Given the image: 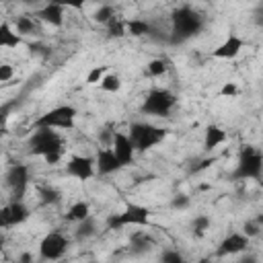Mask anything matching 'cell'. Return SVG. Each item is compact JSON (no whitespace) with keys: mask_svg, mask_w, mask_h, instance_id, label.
Instances as JSON below:
<instances>
[{"mask_svg":"<svg viewBox=\"0 0 263 263\" xmlns=\"http://www.w3.org/2000/svg\"><path fill=\"white\" fill-rule=\"evenodd\" d=\"M109 37H123V35H127V27H125V21H119V18H113L109 25Z\"/></svg>","mask_w":263,"mask_h":263,"instance_id":"28","label":"cell"},{"mask_svg":"<svg viewBox=\"0 0 263 263\" xmlns=\"http://www.w3.org/2000/svg\"><path fill=\"white\" fill-rule=\"evenodd\" d=\"M14 31H16L21 37H25V35H35V33H37V23H35V18H31V16H16V21H14Z\"/></svg>","mask_w":263,"mask_h":263,"instance_id":"22","label":"cell"},{"mask_svg":"<svg viewBox=\"0 0 263 263\" xmlns=\"http://www.w3.org/2000/svg\"><path fill=\"white\" fill-rule=\"evenodd\" d=\"M68 249V238L62 232H47L39 242V255L45 261H58Z\"/></svg>","mask_w":263,"mask_h":263,"instance_id":"8","label":"cell"},{"mask_svg":"<svg viewBox=\"0 0 263 263\" xmlns=\"http://www.w3.org/2000/svg\"><path fill=\"white\" fill-rule=\"evenodd\" d=\"M224 142H226V132L220 125H208L205 127V136H203V148L205 150H214Z\"/></svg>","mask_w":263,"mask_h":263,"instance_id":"17","label":"cell"},{"mask_svg":"<svg viewBox=\"0 0 263 263\" xmlns=\"http://www.w3.org/2000/svg\"><path fill=\"white\" fill-rule=\"evenodd\" d=\"M238 263H259V259H257L255 255H249V253H247V255H242V257H240V261H238Z\"/></svg>","mask_w":263,"mask_h":263,"instance_id":"37","label":"cell"},{"mask_svg":"<svg viewBox=\"0 0 263 263\" xmlns=\"http://www.w3.org/2000/svg\"><path fill=\"white\" fill-rule=\"evenodd\" d=\"M99 86L105 92H117L121 88V78H119V74H107Z\"/></svg>","mask_w":263,"mask_h":263,"instance_id":"27","label":"cell"},{"mask_svg":"<svg viewBox=\"0 0 263 263\" xmlns=\"http://www.w3.org/2000/svg\"><path fill=\"white\" fill-rule=\"evenodd\" d=\"M125 27L132 37H144V35L152 33V25L144 18H129V21H125Z\"/></svg>","mask_w":263,"mask_h":263,"instance_id":"20","label":"cell"},{"mask_svg":"<svg viewBox=\"0 0 263 263\" xmlns=\"http://www.w3.org/2000/svg\"><path fill=\"white\" fill-rule=\"evenodd\" d=\"M76 107L72 105H60V107H53L49 111H45L43 115H39L35 119V129H72L74 123H76Z\"/></svg>","mask_w":263,"mask_h":263,"instance_id":"3","label":"cell"},{"mask_svg":"<svg viewBox=\"0 0 263 263\" xmlns=\"http://www.w3.org/2000/svg\"><path fill=\"white\" fill-rule=\"evenodd\" d=\"M189 203H191V197L185 195V193H179V195H175V197L171 199V208H173V210H187Z\"/></svg>","mask_w":263,"mask_h":263,"instance_id":"31","label":"cell"},{"mask_svg":"<svg viewBox=\"0 0 263 263\" xmlns=\"http://www.w3.org/2000/svg\"><path fill=\"white\" fill-rule=\"evenodd\" d=\"M261 187H263V179H261Z\"/></svg>","mask_w":263,"mask_h":263,"instance_id":"39","label":"cell"},{"mask_svg":"<svg viewBox=\"0 0 263 263\" xmlns=\"http://www.w3.org/2000/svg\"><path fill=\"white\" fill-rule=\"evenodd\" d=\"M86 218H90V205L86 203V201H74L70 208H68V212H66V220H70V222H76V224H80V222H84Z\"/></svg>","mask_w":263,"mask_h":263,"instance_id":"19","label":"cell"},{"mask_svg":"<svg viewBox=\"0 0 263 263\" xmlns=\"http://www.w3.org/2000/svg\"><path fill=\"white\" fill-rule=\"evenodd\" d=\"M166 70H168V64L164 60H150L148 66H146V74L152 76V78H158V76L166 74Z\"/></svg>","mask_w":263,"mask_h":263,"instance_id":"25","label":"cell"},{"mask_svg":"<svg viewBox=\"0 0 263 263\" xmlns=\"http://www.w3.org/2000/svg\"><path fill=\"white\" fill-rule=\"evenodd\" d=\"M210 224H212L210 216H205V214H199V216L193 220V230H195V234H203V232L210 228Z\"/></svg>","mask_w":263,"mask_h":263,"instance_id":"30","label":"cell"},{"mask_svg":"<svg viewBox=\"0 0 263 263\" xmlns=\"http://www.w3.org/2000/svg\"><path fill=\"white\" fill-rule=\"evenodd\" d=\"M16 263H33V255L29 251H25V253H21L16 257Z\"/></svg>","mask_w":263,"mask_h":263,"instance_id":"36","label":"cell"},{"mask_svg":"<svg viewBox=\"0 0 263 263\" xmlns=\"http://www.w3.org/2000/svg\"><path fill=\"white\" fill-rule=\"evenodd\" d=\"M175 105H177L175 92H171L168 88H152L142 103V113L154 115V117H164L173 111Z\"/></svg>","mask_w":263,"mask_h":263,"instance_id":"6","label":"cell"},{"mask_svg":"<svg viewBox=\"0 0 263 263\" xmlns=\"http://www.w3.org/2000/svg\"><path fill=\"white\" fill-rule=\"evenodd\" d=\"M150 224V210L140 203H127L123 212L111 214L107 218L109 230H121L125 226H148Z\"/></svg>","mask_w":263,"mask_h":263,"instance_id":"5","label":"cell"},{"mask_svg":"<svg viewBox=\"0 0 263 263\" xmlns=\"http://www.w3.org/2000/svg\"><path fill=\"white\" fill-rule=\"evenodd\" d=\"M218 95H220V97H226V99L236 97V95H238V86H236V82H224L222 88L218 90Z\"/></svg>","mask_w":263,"mask_h":263,"instance_id":"33","label":"cell"},{"mask_svg":"<svg viewBox=\"0 0 263 263\" xmlns=\"http://www.w3.org/2000/svg\"><path fill=\"white\" fill-rule=\"evenodd\" d=\"M160 263H185V257L175 249H166L160 255Z\"/></svg>","mask_w":263,"mask_h":263,"instance_id":"29","label":"cell"},{"mask_svg":"<svg viewBox=\"0 0 263 263\" xmlns=\"http://www.w3.org/2000/svg\"><path fill=\"white\" fill-rule=\"evenodd\" d=\"M97 171V164H95V158L90 156H72L68 162H66V173L78 181H88Z\"/></svg>","mask_w":263,"mask_h":263,"instance_id":"11","label":"cell"},{"mask_svg":"<svg viewBox=\"0 0 263 263\" xmlns=\"http://www.w3.org/2000/svg\"><path fill=\"white\" fill-rule=\"evenodd\" d=\"M164 138H166V129L156 127L152 123L136 121V123L129 125V140H132V144L138 152H146V150L158 146Z\"/></svg>","mask_w":263,"mask_h":263,"instance_id":"4","label":"cell"},{"mask_svg":"<svg viewBox=\"0 0 263 263\" xmlns=\"http://www.w3.org/2000/svg\"><path fill=\"white\" fill-rule=\"evenodd\" d=\"M41 201H43V203H55V201H60V193H58L55 189L47 187V189L41 191Z\"/></svg>","mask_w":263,"mask_h":263,"instance_id":"34","label":"cell"},{"mask_svg":"<svg viewBox=\"0 0 263 263\" xmlns=\"http://www.w3.org/2000/svg\"><path fill=\"white\" fill-rule=\"evenodd\" d=\"M242 47H245V41H242L240 37L228 35V37L212 51V58H216V60H232V58H236V55L242 51Z\"/></svg>","mask_w":263,"mask_h":263,"instance_id":"15","label":"cell"},{"mask_svg":"<svg viewBox=\"0 0 263 263\" xmlns=\"http://www.w3.org/2000/svg\"><path fill=\"white\" fill-rule=\"evenodd\" d=\"M23 37L12 29V25L8 21L0 23V47H16L21 45Z\"/></svg>","mask_w":263,"mask_h":263,"instance_id":"18","label":"cell"},{"mask_svg":"<svg viewBox=\"0 0 263 263\" xmlns=\"http://www.w3.org/2000/svg\"><path fill=\"white\" fill-rule=\"evenodd\" d=\"M111 148H113L115 156L119 158V162H121L123 166L129 164V162L134 160V152H136V148H134V144H132V140H129V134L115 132V134H113Z\"/></svg>","mask_w":263,"mask_h":263,"instance_id":"13","label":"cell"},{"mask_svg":"<svg viewBox=\"0 0 263 263\" xmlns=\"http://www.w3.org/2000/svg\"><path fill=\"white\" fill-rule=\"evenodd\" d=\"M249 242H251V238H249L247 234H242V232H230L228 236L222 238V242H220L216 255H218V257L240 255V253H245V251L249 249Z\"/></svg>","mask_w":263,"mask_h":263,"instance_id":"12","label":"cell"},{"mask_svg":"<svg viewBox=\"0 0 263 263\" xmlns=\"http://www.w3.org/2000/svg\"><path fill=\"white\" fill-rule=\"evenodd\" d=\"M37 18L43 21L45 25L62 27V25H64V4H60V2H49V4H45V6L37 12Z\"/></svg>","mask_w":263,"mask_h":263,"instance_id":"16","label":"cell"},{"mask_svg":"<svg viewBox=\"0 0 263 263\" xmlns=\"http://www.w3.org/2000/svg\"><path fill=\"white\" fill-rule=\"evenodd\" d=\"M97 23H101V25H109L113 18H115V10H113V6L111 4H103V6H99L97 10H95V16H92Z\"/></svg>","mask_w":263,"mask_h":263,"instance_id":"24","label":"cell"},{"mask_svg":"<svg viewBox=\"0 0 263 263\" xmlns=\"http://www.w3.org/2000/svg\"><path fill=\"white\" fill-rule=\"evenodd\" d=\"M29 152L33 156H41L47 164H55L64 156V140L55 129H35L29 138Z\"/></svg>","mask_w":263,"mask_h":263,"instance_id":"1","label":"cell"},{"mask_svg":"<svg viewBox=\"0 0 263 263\" xmlns=\"http://www.w3.org/2000/svg\"><path fill=\"white\" fill-rule=\"evenodd\" d=\"M197 263H212V259H210V257H203V259H199Z\"/></svg>","mask_w":263,"mask_h":263,"instance_id":"38","label":"cell"},{"mask_svg":"<svg viewBox=\"0 0 263 263\" xmlns=\"http://www.w3.org/2000/svg\"><path fill=\"white\" fill-rule=\"evenodd\" d=\"M203 29V18L191 6H181L173 12V33L175 41H185L195 37Z\"/></svg>","mask_w":263,"mask_h":263,"instance_id":"2","label":"cell"},{"mask_svg":"<svg viewBox=\"0 0 263 263\" xmlns=\"http://www.w3.org/2000/svg\"><path fill=\"white\" fill-rule=\"evenodd\" d=\"M259 232H261V224H259L257 220H247V222H245L242 234H247L249 238H253V236H257Z\"/></svg>","mask_w":263,"mask_h":263,"instance_id":"32","label":"cell"},{"mask_svg":"<svg viewBox=\"0 0 263 263\" xmlns=\"http://www.w3.org/2000/svg\"><path fill=\"white\" fill-rule=\"evenodd\" d=\"M6 185L12 189L14 199H23V193L29 187V166L27 164H12L6 173Z\"/></svg>","mask_w":263,"mask_h":263,"instance_id":"9","label":"cell"},{"mask_svg":"<svg viewBox=\"0 0 263 263\" xmlns=\"http://www.w3.org/2000/svg\"><path fill=\"white\" fill-rule=\"evenodd\" d=\"M105 76H107V66H95V68H90L88 74H86V84H88V86L101 84Z\"/></svg>","mask_w":263,"mask_h":263,"instance_id":"26","label":"cell"},{"mask_svg":"<svg viewBox=\"0 0 263 263\" xmlns=\"http://www.w3.org/2000/svg\"><path fill=\"white\" fill-rule=\"evenodd\" d=\"M29 208L23 203V199H12L10 203H6L2 210H0V224L4 228L8 226H16V224H23L27 218H29Z\"/></svg>","mask_w":263,"mask_h":263,"instance_id":"10","label":"cell"},{"mask_svg":"<svg viewBox=\"0 0 263 263\" xmlns=\"http://www.w3.org/2000/svg\"><path fill=\"white\" fill-rule=\"evenodd\" d=\"M152 245H154L152 236H148V234H144V232H136V234L132 236V253H134V255L148 253V251L152 249Z\"/></svg>","mask_w":263,"mask_h":263,"instance_id":"21","label":"cell"},{"mask_svg":"<svg viewBox=\"0 0 263 263\" xmlns=\"http://www.w3.org/2000/svg\"><path fill=\"white\" fill-rule=\"evenodd\" d=\"M12 76H14L12 66H10V64H2V66H0V82H8Z\"/></svg>","mask_w":263,"mask_h":263,"instance_id":"35","label":"cell"},{"mask_svg":"<svg viewBox=\"0 0 263 263\" xmlns=\"http://www.w3.org/2000/svg\"><path fill=\"white\" fill-rule=\"evenodd\" d=\"M97 234V222H95V218L90 216V218H86L84 222H80L78 224V228H76V238L78 240H84V238H90V236H95Z\"/></svg>","mask_w":263,"mask_h":263,"instance_id":"23","label":"cell"},{"mask_svg":"<svg viewBox=\"0 0 263 263\" xmlns=\"http://www.w3.org/2000/svg\"><path fill=\"white\" fill-rule=\"evenodd\" d=\"M261 173H263V154L257 148L247 146L240 152V158H238V164H236L232 177L247 181V179H261Z\"/></svg>","mask_w":263,"mask_h":263,"instance_id":"7","label":"cell"},{"mask_svg":"<svg viewBox=\"0 0 263 263\" xmlns=\"http://www.w3.org/2000/svg\"><path fill=\"white\" fill-rule=\"evenodd\" d=\"M95 164H97V173L99 175H111V173H117L123 164L119 162V158L115 156L113 148H101L97 152V158H95Z\"/></svg>","mask_w":263,"mask_h":263,"instance_id":"14","label":"cell"}]
</instances>
